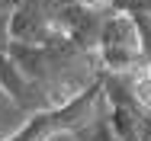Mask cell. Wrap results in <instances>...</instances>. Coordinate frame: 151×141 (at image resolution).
Segmentation results:
<instances>
[{
	"label": "cell",
	"instance_id": "6",
	"mask_svg": "<svg viewBox=\"0 0 151 141\" xmlns=\"http://www.w3.org/2000/svg\"><path fill=\"white\" fill-rule=\"evenodd\" d=\"M6 23H10V10L0 6V90L3 96L23 109V112H35V109H45V99L42 93L32 87V80L13 64L10 58V32H6Z\"/></svg>",
	"mask_w": 151,
	"mask_h": 141
},
{
	"label": "cell",
	"instance_id": "5",
	"mask_svg": "<svg viewBox=\"0 0 151 141\" xmlns=\"http://www.w3.org/2000/svg\"><path fill=\"white\" fill-rule=\"evenodd\" d=\"M6 32L13 42H29V45H58L71 42L64 29L55 19V3L52 0H19L10 10Z\"/></svg>",
	"mask_w": 151,
	"mask_h": 141
},
{
	"label": "cell",
	"instance_id": "9",
	"mask_svg": "<svg viewBox=\"0 0 151 141\" xmlns=\"http://www.w3.org/2000/svg\"><path fill=\"white\" fill-rule=\"evenodd\" d=\"M135 16V23H138V29H142V45H145V64L151 67V16H145V13H132Z\"/></svg>",
	"mask_w": 151,
	"mask_h": 141
},
{
	"label": "cell",
	"instance_id": "8",
	"mask_svg": "<svg viewBox=\"0 0 151 141\" xmlns=\"http://www.w3.org/2000/svg\"><path fill=\"white\" fill-rule=\"evenodd\" d=\"M109 10H122V13H145V16H151V0H113Z\"/></svg>",
	"mask_w": 151,
	"mask_h": 141
},
{
	"label": "cell",
	"instance_id": "7",
	"mask_svg": "<svg viewBox=\"0 0 151 141\" xmlns=\"http://www.w3.org/2000/svg\"><path fill=\"white\" fill-rule=\"evenodd\" d=\"M71 138L74 141H119L116 135H113L109 122H106V109L96 115V119H90L87 125H81L77 132H71Z\"/></svg>",
	"mask_w": 151,
	"mask_h": 141
},
{
	"label": "cell",
	"instance_id": "4",
	"mask_svg": "<svg viewBox=\"0 0 151 141\" xmlns=\"http://www.w3.org/2000/svg\"><path fill=\"white\" fill-rule=\"evenodd\" d=\"M103 103L106 122L119 141H151V109L132 96L125 74L103 71Z\"/></svg>",
	"mask_w": 151,
	"mask_h": 141
},
{
	"label": "cell",
	"instance_id": "3",
	"mask_svg": "<svg viewBox=\"0 0 151 141\" xmlns=\"http://www.w3.org/2000/svg\"><path fill=\"white\" fill-rule=\"evenodd\" d=\"M96 61H100V71H113V74H125L145 64L142 29L132 13H122V10L103 13L100 35H96Z\"/></svg>",
	"mask_w": 151,
	"mask_h": 141
},
{
	"label": "cell",
	"instance_id": "10",
	"mask_svg": "<svg viewBox=\"0 0 151 141\" xmlns=\"http://www.w3.org/2000/svg\"><path fill=\"white\" fill-rule=\"evenodd\" d=\"M16 3H19V0H0V6H6V10H13Z\"/></svg>",
	"mask_w": 151,
	"mask_h": 141
},
{
	"label": "cell",
	"instance_id": "2",
	"mask_svg": "<svg viewBox=\"0 0 151 141\" xmlns=\"http://www.w3.org/2000/svg\"><path fill=\"white\" fill-rule=\"evenodd\" d=\"M103 109H106V103H103V71H100L81 93H74L71 99H64L58 106L35 109L26 119L23 128H16L10 138H3V141H52L58 135L77 132L81 125H87L90 119H96Z\"/></svg>",
	"mask_w": 151,
	"mask_h": 141
},
{
	"label": "cell",
	"instance_id": "1",
	"mask_svg": "<svg viewBox=\"0 0 151 141\" xmlns=\"http://www.w3.org/2000/svg\"><path fill=\"white\" fill-rule=\"evenodd\" d=\"M10 58L32 80V87L42 93L45 106H58L64 99H71L100 74L96 52L81 48L77 42L29 45V42L10 39Z\"/></svg>",
	"mask_w": 151,
	"mask_h": 141
}]
</instances>
